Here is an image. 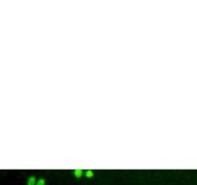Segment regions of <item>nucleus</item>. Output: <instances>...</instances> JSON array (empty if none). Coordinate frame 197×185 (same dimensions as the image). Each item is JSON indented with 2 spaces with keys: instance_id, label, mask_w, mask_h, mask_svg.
<instances>
[{
  "instance_id": "f257e3e1",
  "label": "nucleus",
  "mask_w": 197,
  "mask_h": 185,
  "mask_svg": "<svg viewBox=\"0 0 197 185\" xmlns=\"http://www.w3.org/2000/svg\"><path fill=\"white\" fill-rule=\"evenodd\" d=\"M35 183H36V178H35V177H30L28 178V180H27V185H35Z\"/></svg>"
},
{
  "instance_id": "f03ea898",
  "label": "nucleus",
  "mask_w": 197,
  "mask_h": 185,
  "mask_svg": "<svg viewBox=\"0 0 197 185\" xmlns=\"http://www.w3.org/2000/svg\"><path fill=\"white\" fill-rule=\"evenodd\" d=\"M82 170L81 169H76V170H74V176L75 177H77V178H80L81 176H82Z\"/></svg>"
},
{
  "instance_id": "7ed1b4c3",
  "label": "nucleus",
  "mask_w": 197,
  "mask_h": 185,
  "mask_svg": "<svg viewBox=\"0 0 197 185\" xmlns=\"http://www.w3.org/2000/svg\"><path fill=\"white\" fill-rule=\"evenodd\" d=\"M44 183H45V180H44L43 178H39V179L37 181L36 185H44Z\"/></svg>"
},
{
  "instance_id": "20e7f679",
  "label": "nucleus",
  "mask_w": 197,
  "mask_h": 185,
  "mask_svg": "<svg viewBox=\"0 0 197 185\" xmlns=\"http://www.w3.org/2000/svg\"><path fill=\"white\" fill-rule=\"evenodd\" d=\"M86 176H87V178H92V177L93 176V173H92V171H91V170H87V171L86 172Z\"/></svg>"
}]
</instances>
